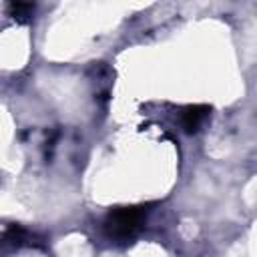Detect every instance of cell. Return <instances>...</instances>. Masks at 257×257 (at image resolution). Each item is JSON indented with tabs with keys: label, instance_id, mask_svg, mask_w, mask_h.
Segmentation results:
<instances>
[{
	"label": "cell",
	"instance_id": "6da1fadb",
	"mask_svg": "<svg viewBox=\"0 0 257 257\" xmlns=\"http://www.w3.org/2000/svg\"><path fill=\"white\" fill-rule=\"evenodd\" d=\"M147 217V205H133V207H118L108 213L104 221V229L110 237H133Z\"/></svg>",
	"mask_w": 257,
	"mask_h": 257
},
{
	"label": "cell",
	"instance_id": "7a4b0ae2",
	"mask_svg": "<svg viewBox=\"0 0 257 257\" xmlns=\"http://www.w3.org/2000/svg\"><path fill=\"white\" fill-rule=\"evenodd\" d=\"M209 114V106L207 104H189L183 108L181 112V126L185 133H195L199 131L201 122L207 118Z\"/></svg>",
	"mask_w": 257,
	"mask_h": 257
},
{
	"label": "cell",
	"instance_id": "3957f363",
	"mask_svg": "<svg viewBox=\"0 0 257 257\" xmlns=\"http://www.w3.org/2000/svg\"><path fill=\"white\" fill-rule=\"evenodd\" d=\"M10 14L18 22H28L34 14V2L32 0H12L10 2Z\"/></svg>",
	"mask_w": 257,
	"mask_h": 257
}]
</instances>
